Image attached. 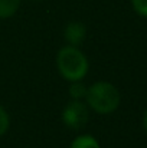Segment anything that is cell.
<instances>
[{"label":"cell","instance_id":"1","mask_svg":"<svg viewBox=\"0 0 147 148\" xmlns=\"http://www.w3.org/2000/svg\"><path fill=\"white\" fill-rule=\"evenodd\" d=\"M56 71L63 81L77 82L84 81L90 72L88 56L79 46L65 45L56 53Z\"/></svg>","mask_w":147,"mask_h":148},{"label":"cell","instance_id":"2","mask_svg":"<svg viewBox=\"0 0 147 148\" xmlns=\"http://www.w3.org/2000/svg\"><path fill=\"white\" fill-rule=\"evenodd\" d=\"M84 101L92 112L98 115H111L121 103V94L114 84L108 81H97L87 88Z\"/></svg>","mask_w":147,"mask_h":148},{"label":"cell","instance_id":"3","mask_svg":"<svg viewBox=\"0 0 147 148\" xmlns=\"http://www.w3.org/2000/svg\"><path fill=\"white\" fill-rule=\"evenodd\" d=\"M90 112H91V109L88 108L85 101L71 99L65 103V106L61 112V119L66 128L78 131V130H82L88 124Z\"/></svg>","mask_w":147,"mask_h":148},{"label":"cell","instance_id":"4","mask_svg":"<svg viewBox=\"0 0 147 148\" xmlns=\"http://www.w3.org/2000/svg\"><path fill=\"white\" fill-rule=\"evenodd\" d=\"M63 40L71 46H81L87 39V26L79 20H72L63 27Z\"/></svg>","mask_w":147,"mask_h":148},{"label":"cell","instance_id":"5","mask_svg":"<svg viewBox=\"0 0 147 148\" xmlns=\"http://www.w3.org/2000/svg\"><path fill=\"white\" fill-rule=\"evenodd\" d=\"M69 148H101V144L91 134H79L71 141Z\"/></svg>","mask_w":147,"mask_h":148},{"label":"cell","instance_id":"6","mask_svg":"<svg viewBox=\"0 0 147 148\" xmlns=\"http://www.w3.org/2000/svg\"><path fill=\"white\" fill-rule=\"evenodd\" d=\"M22 1L23 0H0V20L13 17L19 12Z\"/></svg>","mask_w":147,"mask_h":148},{"label":"cell","instance_id":"7","mask_svg":"<svg viewBox=\"0 0 147 148\" xmlns=\"http://www.w3.org/2000/svg\"><path fill=\"white\" fill-rule=\"evenodd\" d=\"M87 85L82 81H77V82H69V88H68V95L71 99L75 101H84L87 95Z\"/></svg>","mask_w":147,"mask_h":148},{"label":"cell","instance_id":"8","mask_svg":"<svg viewBox=\"0 0 147 148\" xmlns=\"http://www.w3.org/2000/svg\"><path fill=\"white\" fill-rule=\"evenodd\" d=\"M10 128V115L3 105H0V138L7 134Z\"/></svg>","mask_w":147,"mask_h":148},{"label":"cell","instance_id":"9","mask_svg":"<svg viewBox=\"0 0 147 148\" xmlns=\"http://www.w3.org/2000/svg\"><path fill=\"white\" fill-rule=\"evenodd\" d=\"M134 13L143 19H147V0H130Z\"/></svg>","mask_w":147,"mask_h":148},{"label":"cell","instance_id":"10","mask_svg":"<svg viewBox=\"0 0 147 148\" xmlns=\"http://www.w3.org/2000/svg\"><path fill=\"white\" fill-rule=\"evenodd\" d=\"M141 127H143L144 132L147 134V109L143 112V116H141Z\"/></svg>","mask_w":147,"mask_h":148},{"label":"cell","instance_id":"11","mask_svg":"<svg viewBox=\"0 0 147 148\" xmlns=\"http://www.w3.org/2000/svg\"><path fill=\"white\" fill-rule=\"evenodd\" d=\"M32 1H45V0H32Z\"/></svg>","mask_w":147,"mask_h":148}]
</instances>
